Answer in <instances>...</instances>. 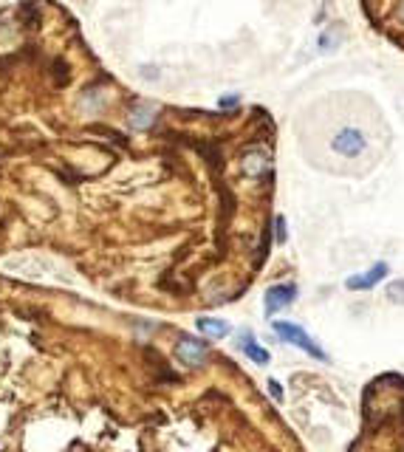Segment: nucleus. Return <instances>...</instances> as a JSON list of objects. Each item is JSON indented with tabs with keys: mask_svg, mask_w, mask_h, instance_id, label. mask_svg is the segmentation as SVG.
I'll return each mask as SVG.
<instances>
[{
	"mask_svg": "<svg viewBox=\"0 0 404 452\" xmlns=\"http://www.w3.org/2000/svg\"><path fill=\"white\" fill-rule=\"evenodd\" d=\"M300 136L311 164L328 173L362 176L382 159L391 133L365 96L334 94L305 113Z\"/></svg>",
	"mask_w": 404,
	"mask_h": 452,
	"instance_id": "f257e3e1",
	"label": "nucleus"
},
{
	"mask_svg": "<svg viewBox=\"0 0 404 452\" xmlns=\"http://www.w3.org/2000/svg\"><path fill=\"white\" fill-rule=\"evenodd\" d=\"M274 331L286 339V342H291V345H297V348H303L305 354H311L314 359H325V351L300 328V325H294V322H274Z\"/></svg>",
	"mask_w": 404,
	"mask_h": 452,
	"instance_id": "f03ea898",
	"label": "nucleus"
},
{
	"mask_svg": "<svg viewBox=\"0 0 404 452\" xmlns=\"http://www.w3.org/2000/svg\"><path fill=\"white\" fill-rule=\"evenodd\" d=\"M294 297H297V286H294V283L271 286V288L266 291V300H263L266 314H277V311H283L286 305H291V303H294Z\"/></svg>",
	"mask_w": 404,
	"mask_h": 452,
	"instance_id": "7ed1b4c3",
	"label": "nucleus"
},
{
	"mask_svg": "<svg viewBox=\"0 0 404 452\" xmlns=\"http://www.w3.org/2000/svg\"><path fill=\"white\" fill-rule=\"evenodd\" d=\"M176 356L184 362V365H201L203 356H206V342L201 339H193V337H181L179 345H176Z\"/></svg>",
	"mask_w": 404,
	"mask_h": 452,
	"instance_id": "20e7f679",
	"label": "nucleus"
},
{
	"mask_svg": "<svg viewBox=\"0 0 404 452\" xmlns=\"http://www.w3.org/2000/svg\"><path fill=\"white\" fill-rule=\"evenodd\" d=\"M385 274H388V266H385V263H379L371 274H365V277H351V280H348V288H374V286H376Z\"/></svg>",
	"mask_w": 404,
	"mask_h": 452,
	"instance_id": "39448f33",
	"label": "nucleus"
},
{
	"mask_svg": "<svg viewBox=\"0 0 404 452\" xmlns=\"http://www.w3.org/2000/svg\"><path fill=\"white\" fill-rule=\"evenodd\" d=\"M240 348H243V351H246V356H252L257 365H266V362H269V354H266V351H263V348L254 342V337H252V334H243V342H240Z\"/></svg>",
	"mask_w": 404,
	"mask_h": 452,
	"instance_id": "423d86ee",
	"label": "nucleus"
},
{
	"mask_svg": "<svg viewBox=\"0 0 404 452\" xmlns=\"http://www.w3.org/2000/svg\"><path fill=\"white\" fill-rule=\"evenodd\" d=\"M198 328H201L203 334H209V337H223V334H229V325H226V322L209 320V317H201V320H198Z\"/></svg>",
	"mask_w": 404,
	"mask_h": 452,
	"instance_id": "0eeeda50",
	"label": "nucleus"
},
{
	"mask_svg": "<svg viewBox=\"0 0 404 452\" xmlns=\"http://www.w3.org/2000/svg\"><path fill=\"white\" fill-rule=\"evenodd\" d=\"M249 159H254V164H246L249 173H260V167H266V156H263V153H254V156H249Z\"/></svg>",
	"mask_w": 404,
	"mask_h": 452,
	"instance_id": "6e6552de",
	"label": "nucleus"
},
{
	"mask_svg": "<svg viewBox=\"0 0 404 452\" xmlns=\"http://www.w3.org/2000/svg\"><path fill=\"white\" fill-rule=\"evenodd\" d=\"M269 390H271V396H274V399H283V390H280V385H277L274 379L269 382Z\"/></svg>",
	"mask_w": 404,
	"mask_h": 452,
	"instance_id": "1a4fd4ad",
	"label": "nucleus"
}]
</instances>
